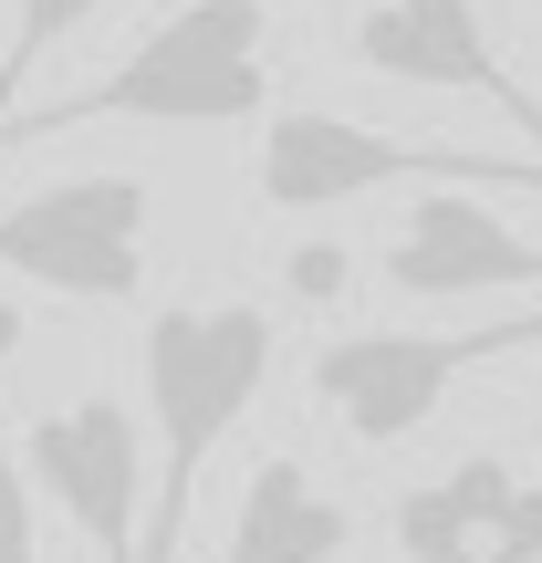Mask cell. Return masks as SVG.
<instances>
[{
    "label": "cell",
    "instance_id": "5bb4252c",
    "mask_svg": "<svg viewBox=\"0 0 542 563\" xmlns=\"http://www.w3.org/2000/svg\"><path fill=\"white\" fill-rule=\"evenodd\" d=\"M501 543H511V553H542V481H522V490H511V511H501Z\"/></svg>",
    "mask_w": 542,
    "mask_h": 563
},
{
    "label": "cell",
    "instance_id": "e0dca14e",
    "mask_svg": "<svg viewBox=\"0 0 542 563\" xmlns=\"http://www.w3.org/2000/svg\"><path fill=\"white\" fill-rule=\"evenodd\" d=\"M428 563H480V553H428Z\"/></svg>",
    "mask_w": 542,
    "mask_h": 563
},
{
    "label": "cell",
    "instance_id": "4fadbf2b",
    "mask_svg": "<svg viewBox=\"0 0 542 563\" xmlns=\"http://www.w3.org/2000/svg\"><path fill=\"white\" fill-rule=\"evenodd\" d=\"M292 292H302V302H334V292H344V251H334V241L292 251Z\"/></svg>",
    "mask_w": 542,
    "mask_h": 563
},
{
    "label": "cell",
    "instance_id": "277c9868",
    "mask_svg": "<svg viewBox=\"0 0 542 563\" xmlns=\"http://www.w3.org/2000/svg\"><path fill=\"white\" fill-rule=\"evenodd\" d=\"M522 344H542V313H501V323H469V334H334L313 355V407L355 449H397L439 418V397L469 365H501Z\"/></svg>",
    "mask_w": 542,
    "mask_h": 563
},
{
    "label": "cell",
    "instance_id": "7c38bea8",
    "mask_svg": "<svg viewBox=\"0 0 542 563\" xmlns=\"http://www.w3.org/2000/svg\"><path fill=\"white\" fill-rule=\"evenodd\" d=\"M0 563H42V481L0 449Z\"/></svg>",
    "mask_w": 542,
    "mask_h": 563
},
{
    "label": "cell",
    "instance_id": "2e32d148",
    "mask_svg": "<svg viewBox=\"0 0 542 563\" xmlns=\"http://www.w3.org/2000/svg\"><path fill=\"white\" fill-rule=\"evenodd\" d=\"M480 563H542V553H511V543H501V553H480Z\"/></svg>",
    "mask_w": 542,
    "mask_h": 563
},
{
    "label": "cell",
    "instance_id": "ba28073f",
    "mask_svg": "<svg viewBox=\"0 0 542 563\" xmlns=\"http://www.w3.org/2000/svg\"><path fill=\"white\" fill-rule=\"evenodd\" d=\"M344 53H355L365 74H386V84L480 95V104H501L522 136H542V104L511 84V63L490 53L480 0H365V11H355V32H344Z\"/></svg>",
    "mask_w": 542,
    "mask_h": 563
},
{
    "label": "cell",
    "instance_id": "5b68a950",
    "mask_svg": "<svg viewBox=\"0 0 542 563\" xmlns=\"http://www.w3.org/2000/svg\"><path fill=\"white\" fill-rule=\"evenodd\" d=\"M146 220H157V188L146 178H63L32 199L0 209V272L42 282L63 302H136L146 282Z\"/></svg>",
    "mask_w": 542,
    "mask_h": 563
},
{
    "label": "cell",
    "instance_id": "9a60e30c",
    "mask_svg": "<svg viewBox=\"0 0 542 563\" xmlns=\"http://www.w3.org/2000/svg\"><path fill=\"white\" fill-rule=\"evenodd\" d=\"M21 334H32V313H21V302L0 292V376H11V355H21Z\"/></svg>",
    "mask_w": 542,
    "mask_h": 563
},
{
    "label": "cell",
    "instance_id": "9c48e42d",
    "mask_svg": "<svg viewBox=\"0 0 542 563\" xmlns=\"http://www.w3.org/2000/svg\"><path fill=\"white\" fill-rule=\"evenodd\" d=\"M344 543H355V511L323 501L302 460H262L251 490H241V511H230L220 563H334Z\"/></svg>",
    "mask_w": 542,
    "mask_h": 563
},
{
    "label": "cell",
    "instance_id": "52a82bcc",
    "mask_svg": "<svg viewBox=\"0 0 542 563\" xmlns=\"http://www.w3.org/2000/svg\"><path fill=\"white\" fill-rule=\"evenodd\" d=\"M386 282L418 302H469V292H542V251L469 178H418V199L386 230Z\"/></svg>",
    "mask_w": 542,
    "mask_h": 563
},
{
    "label": "cell",
    "instance_id": "30bf717a",
    "mask_svg": "<svg viewBox=\"0 0 542 563\" xmlns=\"http://www.w3.org/2000/svg\"><path fill=\"white\" fill-rule=\"evenodd\" d=\"M511 460H490V449H469L460 470H439V481H418L397 511H386V532H397L407 563L428 553H501V511H511Z\"/></svg>",
    "mask_w": 542,
    "mask_h": 563
},
{
    "label": "cell",
    "instance_id": "6da1fadb",
    "mask_svg": "<svg viewBox=\"0 0 542 563\" xmlns=\"http://www.w3.org/2000/svg\"><path fill=\"white\" fill-rule=\"evenodd\" d=\"M272 355H281V323L262 302H157L136 365H146V418H157L167 470H157V501H146V553L136 563H178L199 470L251 418V397L272 386Z\"/></svg>",
    "mask_w": 542,
    "mask_h": 563
},
{
    "label": "cell",
    "instance_id": "8fae6325",
    "mask_svg": "<svg viewBox=\"0 0 542 563\" xmlns=\"http://www.w3.org/2000/svg\"><path fill=\"white\" fill-rule=\"evenodd\" d=\"M104 0H21V21H11V53H0V115H11V95L32 84V63L42 53H63V42L95 21Z\"/></svg>",
    "mask_w": 542,
    "mask_h": 563
},
{
    "label": "cell",
    "instance_id": "3957f363",
    "mask_svg": "<svg viewBox=\"0 0 542 563\" xmlns=\"http://www.w3.org/2000/svg\"><path fill=\"white\" fill-rule=\"evenodd\" d=\"M407 178H469V188H542V167L522 157H469V146H407V136H376L355 115H323V104H281L262 125V157H251V188L281 220H313V209H344V199H376V188H407Z\"/></svg>",
    "mask_w": 542,
    "mask_h": 563
},
{
    "label": "cell",
    "instance_id": "8992f818",
    "mask_svg": "<svg viewBox=\"0 0 542 563\" xmlns=\"http://www.w3.org/2000/svg\"><path fill=\"white\" fill-rule=\"evenodd\" d=\"M21 460H32L42 501H53L104 563L146 553V439H136V418H125L115 397H74V407H53V418H32Z\"/></svg>",
    "mask_w": 542,
    "mask_h": 563
},
{
    "label": "cell",
    "instance_id": "7a4b0ae2",
    "mask_svg": "<svg viewBox=\"0 0 542 563\" xmlns=\"http://www.w3.org/2000/svg\"><path fill=\"white\" fill-rule=\"evenodd\" d=\"M262 42H272L262 0H188L104 84H84L63 104H32V115H0V146L74 136V125H251L272 104Z\"/></svg>",
    "mask_w": 542,
    "mask_h": 563
}]
</instances>
